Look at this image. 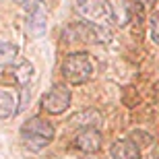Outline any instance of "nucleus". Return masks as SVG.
Returning <instances> with one entry per match:
<instances>
[{
    "label": "nucleus",
    "mask_w": 159,
    "mask_h": 159,
    "mask_svg": "<svg viewBox=\"0 0 159 159\" xmlns=\"http://www.w3.org/2000/svg\"><path fill=\"white\" fill-rule=\"evenodd\" d=\"M54 134H56L54 126L39 116L29 118L21 128V139H23L25 147L31 151H41L43 147H48L54 141Z\"/></svg>",
    "instance_id": "1"
},
{
    "label": "nucleus",
    "mask_w": 159,
    "mask_h": 159,
    "mask_svg": "<svg viewBox=\"0 0 159 159\" xmlns=\"http://www.w3.org/2000/svg\"><path fill=\"white\" fill-rule=\"evenodd\" d=\"M62 75L70 85H83L93 77V64L85 52L68 54L62 60Z\"/></svg>",
    "instance_id": "2"
},
{
    "label": "nucleus",
    "mask_w": 159,
    "mask_h": 159,
    "mask_svg": "<svg viewBox=\"0 0 159 159\" xmlns=\"http://www.w3.org/2000/svg\"><path fill=\"white\" fill-rule=\"evenodd\" d=\"M62 39H64V41H87V43H101V41H107V39H110V33H107L103 27H99V25L81 21V23L68 25V27L62 31Z\"/></svg>",
    "instance_id": "3"
},
{
    "label": "nucleus",
    "mask_w": 159,
    "mask_h": 159,
    "mask_svg": "<svg viewBox=\"0 0 159 159\" xmlns=\"http://www.w3.org/2000/svg\"><path fill=\"white\" fill-rule=\"evenodd\" d=\"M77 11L81 17L87 19V23L99 25V27L106 23H112V11H110L107 0H79Z\"/></svg>",
    "instance_id": "4"
},
{
    "label": "nucleus",
    "mask_w": 159,
    "mask_h": 159,
    "mask_svg": "<svg viewBox=\"0 0 159 159\" xmlns=\"http://www.w3.org/2000/svg\"><path fill=\"white\" fill-rule=\"evenodd\" d=\"M70 89L66 87V85H54L50 91H46L43 93V97H41V107L46 110L48 114H54V116H58V114L66 112L68 107H70Z\"/></svg>",
    "instance_id": "5"
},
{
    "label": "nucleus",
    "mask_w": 159,
    "mask_h": 159,
    "mask_svg": "<svg viewBox=\"0 0 159 159\" xmlns=\"http://www.w3.org/2000/svg\"><path fill=\"white\" fill-rule=\"evenodd\" d=\"M75 147L83 153H97L101 147V134L95 128H83L77 136H75Z\"/></svg>",
    "instance_id": "6"
},
{
    "label": "nucleus",
    "mask_w": 159,
    "mask_h": 159,
    "mask_svg": "<svg viewBox=\"0 0 159 159\" xmlns=\"http://www.w3.org/2000/svg\"><path fill=\"white\" fill-rule=\"evenodd\" d=\"M110 157L112 159H141V149L130 139H120V141H116L112 145Z\"/></svg>",
    "instance_id": "7"
},
{
    "label": "nucleus",
    "mask_w": 159,
    "mask_h": 159,
    "mask_svg": "<svg viewBox=\"0 0 159 159\" xmlns=\"http://www.w3.org/2000/svg\"><path fill=\"white\" fill-rule=\"evenodd\" d=\"M46 21H48V12H46V4L39 0V4L35 6V11L29 12V19H27V25H29L31 35L41 37L46 33Z\"/></svg>",
    "instance_id": "8"
},
{
    "label": "nucleus",
    "mask_w": 159,
    "mask_h": 159,
    "mask_svg": "<svg viewBox=\"0 0 159 159\" xmlns=\"http://www.w3.org/2000/svg\"><path fill=\"white\" fill-rule=\"evenodd\" d=\"M110 2V11H112V23L114 25H126L130 19V8L126 0H107Z\"/></svg>",
    "instance_id": "9"
},
{
    "label": "nucleus",
    "mask_w": 159,
    "mask_h": 159,
    "mask_svg": "<svg viewBox=\"0 0 159 159\" xmlns=\"http://www.w3.org/2000/svg\"><path fill=\"white\" fill-rule=\"evenodd\" d=\"M12 75H15V79H17V83L21 85V87H25L27 83L33 79V66H31L29 60H17L15 64H12Z\"/></svg>",
    "instance_id": "10"
},
{
    "label": "nucleus",
    "mask_w": 159,
    "mask_h": 159,
    "mask_svg": "<svg viewBox=\"0 0 159 159\" xmlns=\"http://www.w3.org/2000/svg\"><path fill=\"white\" fill-rule=\"evenodd\" d=\"M17 103H15V97H12L11 91L6 89H0V120H8L17 114Z\"/></svg>",
    "instance_id": "11"
},
{
    "label": "nucleus",
    "mask_w": 159,
    "mask_h": 159,
    "mask_svg": "<svg viewBox=\"0 0 159 159\" xmlns=\"http://www.w3.org/2000/svg\"><path fill=\"white\" fill-rule=\"evenodd\" d=\"M17 62V46L0 41V66H12Z\"/></svg>",
    "instance_id": "12"
},
{
    "label": "nucleus",
    "mask_w": 159,
    "mask_h": 159,
    "mask_svg": "<svg viewBox=\"0 0 159 159\" xmlns=\"http://www.w3.org/2000/svg\"><path fill=\"white\" fill-rule=\"evenodd\" d=\"M101 122V116L95 110H89V112H81L77 114L75 118H72V124H79V126H85V130L91 128V126H95V124Z\"/></svg>",
    "instance_id": "13"
},
{
    "label": "nucleus",
    "mask_w": 159,
    "mask_h": 159,
    "mask_svg": "<svg viewBox=\"0 0 159 159\" xmlns=\"http://www.w3.org/2000/svg\"><path fill=\"white\" fill-rule=\"evenodd\" d=\"M149 27H151V39H153V43L159 46V11H155L153 15H151Z\"/></svg>",
    "instance_id": "14"
},
{
    "label": "nucleus",
    "mask_w": 159,
    "mask_h": 159,
    "mask_svg": "<svg viewBox=\"0 0 159 159\" xmlns=\"http://www.w3.org/2000/svg\"><path fill=\"white\" fill-rule=\"evenodd\" d=\"M12 2L21 4L25 12H33V11H35V6L39 4V0H12Z\"/></svg>",
    "instance_id": "15"
},
{
    "label": "nucleus",
    "mask_w": 159,
    "mask_h": 159,
    "mask_svg": "<svg viewBox=\"0 0 159 159\" xmlns=\"http://www.w3.org/2000/svg\"><path fill=\"white\" fill-rule=\"evenodd\" d=\"M139 2H141L143 6H153V2H155V0H139Z\"/></svg>",
    "instance_id": "16"
}]
</instances>
